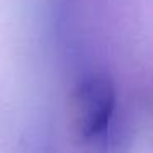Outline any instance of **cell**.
<instances>
[{
	"label": "cell",
	"mask_w": 153,
	"mask_h": 153,
	"mask_svg": "<svg viewBox=\"0 0 153 153\" xmlns=\"http://www.w3.org/2000/svg\"><path fill=\"white\" fill-rule=\"evenodd\" d=\"M115 109V89L105 74H92L76 87L71 102L73 132L82 142L99 138L109 128Z\"/></svg>",
	"instance_id": "obj_1"
}]
</instances>
